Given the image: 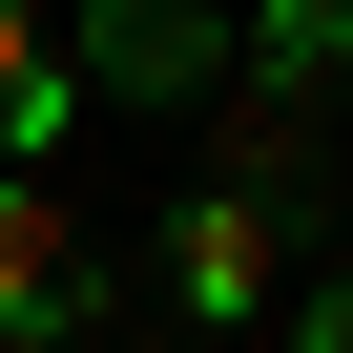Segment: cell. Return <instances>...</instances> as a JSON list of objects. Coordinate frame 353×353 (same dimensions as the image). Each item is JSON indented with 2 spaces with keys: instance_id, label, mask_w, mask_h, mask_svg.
<instances>
[{
  "instance_id": "5",
  "label": "cell",
  "mask_w": 353,
  "mask_h": 353,
  "mask_svg": "<svg viewBox=\"0 0 353 353\" xmlns=\"http://www.w3.org/2000/svg\"><path fill=\"white\" fill-rule=\"evenodd\" d=\"M63 42H42V0H0V145H63Z\"/></svg>"
},
{
  "instance_id": "4",
  "label": "cell",
  "mask_w": 353,
  "mask_h": 353,
  "mask_svg": "<svg viewBox=\"0 0 353 353\" xmlns=\"http://www.w3.org/2000/svg\"><path fill=\"white\" fill-rule=\"evenodd\" d=\"M166 291H188V312H270V291H291V208L188 188V208H166Z\"/></svg>"
},
{
  "instance_id": "2",
  "label": "cell",
  "mask_w": 353,
  "mask_h": 353,
  "mask_svg": "<svg viewBox=\"0 0 353 353\" xmlns=\"http://www.w3.org/2000/svg\"><path fill=\"white\" fill-rule=\"evenodd\" d=\"M63 83H125V104H208L229 83V21L208 0H83V63Z\"/></svg>"
},
{
  "instance_id": "3",
  "label": "cell",
  "mask_w": 353,
  "mask_h": 353,
  "mask_svg": "<svg viewBox=\"0 0 353 353\" xmlns=\"http://www.w3.org/2000/svg\"><path fill=\"white\" fill-rule=\"evenodd\" d=\"M353 125V0H270L250 21V145H312Z\"/></svg>"
},
{
  "instance_id": "6",
  "label": "cell",
  "mask_w": 353,
  "mask_h": 353,
  "mask_svg": "<svg viewBox=\"0 0 353 353\" xmlns=\"http://www.w3.org/2000/svg\"><path fill=\"white\" fill-rule=\"evenodd\" d=\"M291 353H353V270H332V291H312V312H291Z\"/></svg>"
},
{
  "instance_id": "1",
  "label": "cell",
  "mask_w": 353,
  "mask_h": 353,
  "mask_svg": "<svg viewBox=\"0 0 353 353\" xmlns=\"http://www.w3.org/2000/svg\"><path fill=\"white\" fill-rule=\"evenodd\" d=\"M104 312V250H83V208L42 188V166H0V353H63Z\"/></svg>"
}]
</instances>
